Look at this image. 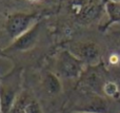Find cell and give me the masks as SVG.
Returning a JSON list of instances; mask_svg holds the SVG:
<instances>
[{"mask_svg":"<svg viewBox=\"0 0 120 113\" xmlns=\"http://www.w3.org/2000/svg\"><path fill=\"white\" fill-rule=\"evenodd\" d=\"M22 71L14 68L3 77H0V113H8L16 98L22 91Z\"/></svg>","mask_w":120,"mask_h":113,"instance_id":"1","label":"cell"},{"mask_svg":"<svg viewBox=\"0 0 120 113\" xmlns=\"http://www.w3.org/2000/svg\"><path fill=\"white\" fill-rule=\"evenodd\" d=\"M85 70V63L74 55L68 49L61 50L55 60L54 73L65 79L80 78Z\"/></svg>","mask_w":120,"mask_h":113,"instance_id":"2","label":"cell"},{"mask_svg":"<svg viewBox=\"0 0 120 113\" xmlns=\"http://www.w3.org/2000/svg\"><path fill=\"white\" fill-rule=\"evenodd\" d=\"M68 50L76 55L87 66H98L101 61V49L96 42L82 41L73 42L68 46Z\"/></svg>","mask_w":120,"mask_h":113,"instance_id":"3","label":"cell"},{"mask_svg":"<svg viewBox=\"0 0 120 113\" xmlns=\"http://www.w3.org/2000/svg\"><path fill=\"white\" fill-rule=\"evenodd\" d=\"M33 20L34 17L30 15H13L6 21L4 31L10 39L15 40L33 27Z\"/></svg>","mask_w":120,"mask_h":113,"instance_id":"4","label":"cell"},{"mask_svg":"<svg viewBox=\"0 0 120 113\" xmlns=\"http://www.w3.org/2000/svg\"><path fill=\"white\" fill-rule=\"evenodd\" d=\"M8 113H43V111L38 99L30 91L22 89Z\"/></svg>","mask_w":120,"mask_h":113,"instance_id":"5","label":"cell"},{"mask_svg":"<svg viewBox=\"0 0 120 113\" xmlns=\"http://www.w3.org/2000/svg\"><path fill=\"white\" fill-rule=\"evenodd\" d=\"M39 34H40L39 24H34L25 33H23L18 38L13 40V42L6 48L5 51H8V52H24V51L30 50L37 42Z\"/></svg>","mask_w":120,"mask_h":113,"instance_id":"6","label":"cell"},{"mask_svg":"<svg viewBox=\"0 0 120 113\" xmlns=\"http://www.w3.org/2000/svg\"><path fill=\"white\" fill-rule=\"evenodd\" d=\"M42 86L48 94L57 95L61 92L62 86L60 82L59 76L56 75L54 72H48L42 79Z\"/></svg>","mask_w":120,"mask_h":113,"instance_id":"7","label":"cell"},{"mask_svg":"<svg viewBox=\"0 0 120 113\" xmlns=\"http://www.w3.org/2000/svg\"><path fill=\"white\" fill-rule=\"evenodd\" d=\"M108 14H109V23L106 24L108 27L109 24L114 22H120V2L119 3H110L108 5Z\"/></svg>","mask_w":120,"mask_h":113,"instance_id":"8","label":"cell"},{"mask_svg":"<svg viewBox=\"0 0 120 113\" xmlns=\"http://www.w3.org/2000/svg\"><path fill=\"white\" fill-rule=\"evenodd\" d=\"M112 2H114V3H119L120 0H112Z\"/></svg>","mask_w":120,"mask_h":113,"instance_id":"9","label":"cell"},{"mask_svg":"<svg viewBox=\"0 0 120 113\" xmlns=\"http://www.w3.org/2000/svg\"><path fill=\"white\" fill-rule=\"evenodd\" d=\"M72 113H87V112H72Z\"/></svg>","mask_w":120,"mask_h":113,"instance_id":"10","label":"cell"}]
</instances>
